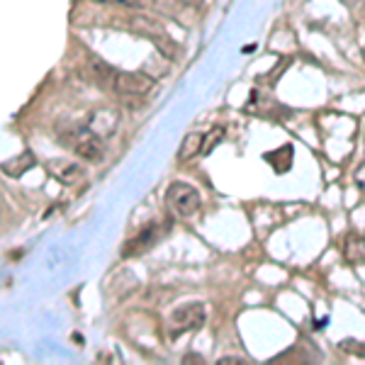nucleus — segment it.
<instances>
[{
  "instance_id": "7ed1b4c3",
  "label": "nucleus",
  "mask_w": 365,
  "mask_h": 365,
  "mask_svg": "<svg viewBox=\"0 0 365 365\" xmlns=\"http://www.w3.org/2000/svg\"><path fill=\"white\" fill-rule=\"evenodd\" d=\"M66 144L73 149L76 156H81L83 161H91V163H98L100 158L105 156V141L98 137L93 129H76L66 137Z\"/></svg>"
},
{
  "instance_id": "423d86ee",
  "label": "nucleus",
  "mask_w": 365,
  "mask_h": 365,
  "mask_svg": "<svg viewBox=\"0 0 365 365\" xmlns=\"http://www.w3.org/2000/svg\"><path fill=\"white\" fill-rule=\"evenodd\" d=\"M117 122H120V115H117L115 108H100L91 115L88 129H93L100 139H105V137H113L117 132Z\"/></svg>"
},
{
  "instance_id": "20e7f679",
  "label": "nucleus",
  "mask_w": 365,
  "mask_h": 365,
  "mask_svg": "<svg viewBox=\"0 0 365 365\" xmlns=\"http://www.w3.org/2000/svg\"><path fill=\"white\" fill-rule=\"evenodd\" d=\"M110 86L120 96H146L154 91L156 81L146 73H139V71H115Z\"/></svg>"
},
{
  "instance_id": "f8f14e48",
  "label": "nucleus",
  "mask_w": 365,
  "mask_h": 365,
  "mask_svg": "<svg viewBox=\"0 0 365 365\" xmlns=\"http://www.w3.org/2000/svg\"><path fill=\"white\" fill-rule=\"evenodd\" d=\"M220 363H244V361H241V358H222Z\"/></svg>"
},
{
  "instance_id": "1a4fd4ad",
  "label": "nucleus",
  "mask_w": 365,
  "mask_h": 365,
  "mask_svg": "<svg viewBox=\"0 0 365 365\" xmlns=\"http://www.w3.org/2000/svg\"><path fill=\"white\" fill-rule=\"evenodd\" d=\"M222 139H225V129H222V127H215L212 132L205 134V137H202V154H210V151L215 149Z\"/></svg>"
},
{
  "instance_id": "9d476101",
  "label": "nucleus",
  "mask_w": 365,
  "mask_h": 365,
  "mask_svg": "<svg viewBox=\"0 0 365 365\" xmlns=\"http://www.w3.org/2000/svg\"><path fill=\"white\" fill-rule=\"evenodd\" d=\"M356 180H358V185H361L363 190H365V163H363L361 168H358V173H356Z\"/></svg>"
},
{
  "instance_id": "f03ea898",
  "label": "nucleus",
  "mask_w": 365,
  "mask_h": 365,
  "mask_svg": "<svg viewBox=\"0 0 365 365\" xmlns=\"http://www.w3.org/2000/svg\"><path fill=\"white\" fill-rule=\"evenodd\" d=\"M202 322H205L202 302H185V304H180V307L168 317V336L175 339V336H180V334L195 331V329L202 327Z\"/></svg>"
},
{
  "instance_id": "6e6552de",
  "label": "nucleus",
  "mask_w": 365,
  "mask_h": 365,
  "mask_svg": "<svg viewBox=\"0 0 365 365\" xmlns=\"http://www.w3.org/2000/svg\"><path fill=\"white\" fill-rule=\"evenodd\" d=\"M344 256L349 263H365V237H349L346 239Z\"/></svg>"
},
{
  "instance_id": "f257e3e1",
  "label": "nucleus",
  "mask_w": 365,
  "mask_h": 365,
  "mask_svg": "<svg viewBox=\"0 0 365 365\" xmlns=\"http://www.w3.org/2000/svg\"><path fill=\"white\" fill-rule=\"evenodd\" d=\"M166 205L180 220H190L200 212V192L187 182H173L166 192Z\"/></svg>"
},
{
  "instance_id": "0eeeda50",
  "label": "nucleus",
  "mask_w": 365,
  "mask_h": 365,
  "mask_svg": "<svg viewBox=\"0 0 365 365\" xmlns=\"http://www.w3.org/2000/svg\"><path fill=\"white\" fill-rule=\"evenodd\" d=\"M202 137H205V134L192 132V134H187V137L182 139L180 151H178L180 161H190V158H195V156L202 154Z\"/></svg>"
},
{
  "instance_id": "9b49d317",
  "label": "nucleus",
  "mask_w": 365,
  "mask_h": 365,
  "mask_svg": "<svg viewBox=\"0 0 365 365\" xmlns=\"http://www.w3.org/2000/svg\"><path fill=\"white\" fill-rule=\"evenodd\" d=\"M98 3H120V5H134V0H98Z\"/></svg>"
},
{
  "instance_id": "39448f33",
  "label": "nucleus",
  "mask_w": 365,
  "mask_h": 365,
  "mask_svg": "<svg viewBox=\"0 0 365 365\" xmlns=\"http://www.w3.org/2000/svg\"><path fill=\"white\" fill-rule=\"evenodd\" d=\"M46 170L63 185H78L86 178V168L81 163L71 161V158H54V161L46 163Z\"/></svg>"
},
{
  "instance_id": "ddd939ff",
  "label": "nucleus",
  "mask_w": 365,
  "mask_h": 365,
  "mask_svg": "<svg viewBox=\"0 0 365 365\" xmlns=\"http://www.w3.org/2000/svg\"><path fill=\"white\" fill-rule=\"evenodd\" d=\"M178 3H182V5H197L200 0H178Z\"/></svg>"
}]
</instances>
